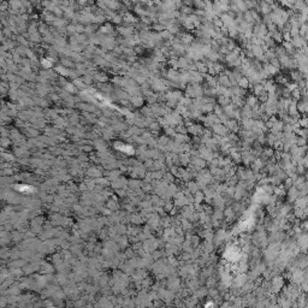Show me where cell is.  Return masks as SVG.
Returning <instances> with one entry per match:
<instances>
[{"label":"cell","mask_w":308,"mask_h":308,"mask_svg":"<svg viewBox=\"0 0 308 308\" xmlns=\"http://www.w3.org/2000/svg\"><path fill=\"white\" fill-rule=\"evenodd\" d=\"M301 228H302V230L308 231V219L307 220H305V222H302V224H301Z\"/></svg>","instance_id":"29"},{"label":"cell","mask_w":308,"mask_h":308,"mask_svg":"<svg viewBox=\"0 0 308 308\" xmlns=\"http://www.w3.org/2000/svg\"><path fill=\"white\" fill-rule=\"evenodd\" d=\"M10 4V8H22V0H8Z\"/></svg>","instance_id":"21"},{"label":"cell","mask_w":308,"mask_h":308,"mask_svg":"<svg viewBox=\"0 0 308 308\" xmlns=\"http://www.w3.org/2000/svg\"><path fill=\"white\" fill-rule=\"evenodd\" d=\"M212 130L214 134L217 135H219V136H226V134H228V128L223 125V123H218V124H214L213 126H212Z\"/></svg>","instance_id":"5"},{"label":"cell","mask_w":308,"mask_h":308,"mask_svg":"<svg viewBox=\"0 0 308 308\" xmlns=\"http://www.w3.org/2000/svg\"><path fill=\"white\" fill-rule=\"evenodd\" d=\"M297 246L300 247V249L306 253L308 250V234H301L300 236H297Z\"/></svg>","instance_id":"2"},{"label":"cell","mask_w":308,"mask_h":308,"mask_svg":"<svg viewBox=\"0 0 308 308\" xmlns=\"http://www.w3.org/2000/svg\"><path fill=\"white\" fill-rule=\"evenodd\" d=\"M132 11H134V13L136 16H139V17H142V16H148V12H147V5L146 4H142V3H140V4H136L134 8H132Z\"/></svg>","instance_id":"4"},{"label":"cell","mask_w":308,"mask_h":308,"mask_svg":"<svg viewBox=\"0 0 308 308\" xmlns=\"http://www.w3.org/2000/svg\"><path fill=\"white\" fill-rule=\"evenodd\" d=\"M52 1H53L55 5H58V6H62V4H63V1H64V0H52Z\"/></svg>","instance_id":"30"},{"label":"cell","mask_w":308,"mask_h":308,"mask_svg":"<svg viewBox=\"0 0 308 308\" xmlns=\"http://www.w3.org/2000/svg\"><path fill=\"white\" fill-rule=\"evenodd\" d=\"M218 83L222 85V87H225V88H230V87H232V83H231L230 78H229V76H228L226 74L219 75V77H218Z\"/></svg>","instance_id":"6"},{"label":"cell","mask_w":308,"mask_h":308,"mask_svg":"<svg viewBox=\"0 0 308 308\" xmlns=\"http://www.w3.org/2000/svg\"><path fill=\"white\" fill-rule=\"evenodd\" d=\"M194 200H195L196 203H200L201 201L203 200V194L201 192H195V199H194Z\"/></svg>","instance_id":"25"},{"label":"cell","mask_w":308,"mask_h":308,"mask_svg":"<svg viewBox=\"0 0 308 308\" xmlns=\"http://www.w3.org/2000/svg\"><path fill=\"white\" fill-rule=\"evenodd\" d=\"M123 19H124V23L125 25H136V24L140 22L139 19V16L134 15L132 12H126L125 15L123 16Z\"/></svg>","instance_id":"1"},{"label":"cell","mask_w":308,"mask_h":308,"mask_svg":"<svg viewBox=\"0 0 308 308\" xmlns=\"http://www.w3.org/2000/svg\"><path fill=\"white\" fill-rule=\"evenodd\" d=\"M291 94H293V96H294V99H295V100H299V99L301 98V95H302V92H301L299 88H296L295 90L291 92Z\"/></svg>","instance_id":"26"},{"label":"cell","mask_w":308,"mask_h":308,"mask_svg":"<svg viewBox=\"0 0 308 308\" xmlns=\"http://www.w3.org/2000/svg\"><path fill=\"white\" fill-rule=\"evenodd\" d=\"M258 104H259V99H258V96H254V95H248L246 99V105H248L249 107L254 108L258 106Z\"/></svg>","instance_id":"11"},{"label":"cell","mask_w":308,"mask_h":308,"mask_svg":"<svg viewBox=\"0 0 308 308\" xmlns=\"http://www.w3.org/2000/svg\"><path fill=\"white\" fill-rule=\"evenodd\" d=\"M284 285V278L283 277H275L272 279V293L277 294Z\"/></svg>","instance_id":"3"},{"label":"cell","mask_w":308,"mask_h":308,"mask_svg":"<svg viewBox=\"0 0 308 308\" xmlns=\"http://www.w3.org/2000/svg\"><path fill=\"white\" fill-rule=\"evenodd\" d=\"M130 1H132L135 5H136V4H140V0H130Z\"/></svg>","instance_id":"32"},{"label":"cell","mask_w":308,"mask_h":308,"mask_svg":"<svg viewBox=\"0 0 308 308\" xmlns=\"http://www.w3.org/2000/svg\"><path fill=\"white\" fill-rule=\"evenodd\" d=\"M300 125L302 128H308V117H303L300 119Z\"/></svg>","instance_id":"28"},{"label":"cell","mask_w":308,"mask_h":308,"mask_svg":"<svg viewBox=\"0 0 308 308\" xmlns=\"http://www.w3.org/2000/svg\"><path fill=\"white\" fill-rule=\"evenodd\" d=\"M291 42H293V45L296 47V48H301V47L305 46V38H302V36H299V35L294 36L293 40H291Z\"/></svg>","instance_id":"13"},{"label":"cell","mask_w":308,"mask_h":308,"mask_svg":"<svg viewBox=\"0 0 308 308\" xmlns=\"http://www.w3.org/2000/svg\"><path fill=\"white\" fill-rule=\"evenodd\" d=\"M130 102L134 107H141V106H143V98L140 95L132 96V98H130Z\"/></svg>","instance_id":"12"},{"label":"cell","mask_w":308,"mask_h":308,"mask_svg":"<svg viewBox=\"0 0 308 308\" xmlns=\"http://www.w3.org/2000/svg\"><path fill=\"white\" fill-rule=\"evenodd\" d=\"M306 167L303 165H296V173L297 175H305V171H306Z\"/></svg>","instance_id":"27"},{"label":"cell","mask_w":308,"mask_h":308,"mask_svg":"<svg viewBox=\"0 0 308 308\" xmlns=\"http://www.w3.org/2000/svg\"><path fill=\"white\" fill-rule=\"evenodd\" d=\"M262 69H264V71L266 72V75H267V76H272V75H276V74L278 72V70H279V69H277L276 66H273V65H272L271 63H270V64H267V63H266V64H265V66H264Z\"/></svg>","instance_id":"9"},{"label":"cell","mask_w":308,"mask_h":308,"mask_svg":"<svg viewBox=\"0 0 308 308\" xmlns=\"http://www.w3.org/2000/svg\"><path fill=\"white\" fill-rule=\"evenodd\" d=\"M273 192L276 194V196H283V195H285V192H286V189H285V187L283 184H279L275 188Z\"/></svg>","instance_id":"19"},{"label":"cell","mask_w":308,"mask_h":308,"mask_svg":"<svg viewBox=\"0 0 308 308\" xmlns=\"http://www.w3.org/2000/svg\"><path fill=\"white\" fill-rule=\"evenodd\" d=\"M224 125L228 128V130H230V131H237L239 129V122L235 119V118H231V119H228L225 123H224Z\"/></svg>","instance_id":"7"},{"label":"cell","mask_w":308,"mask_h":308,"mask_svg":"<svg viewBox=\"0 0 308 308\" xmlns=\"http://www.w3.org/2000/svg\"><path fill=\"white\" fill-rule=\"evenodd\" d=\"M179 12L181 13H183V15H187V16H190L192 15L195 11H194V8L192 6H188V5H183L182 8H179Z\"/></svg>","instance_id":"15"},{"label":"cell","mask_w":308,"mask_h":308,"mask_svg":"<svg viewBox=\"0 0 308 308\" xmlns=\"http://www.w3.org/2000/svg\"><path fill=\"white\" fill-rule=\"evenodd\" d=\"M40 65H41L42 68H45V69H51V68L53 66V62H52L49 58H42Z\"/></svg>","instance_id":"18"},{"label":"cell","mask_w":308,"mask_h":308,"mask_svg":"<svg viewBox=\"0 0 308 308\" xmlns=\"http://www.w3.org/2000/svg\"><path fill=\"white\" fill-rule=\"evenodd\" d=\"M297 146H306L307 145V139L306 137H302V136H297V142H296Z\"/></svg>","instance_id":"24"},{"label":"cell","mask_w":308,"mask_h":308,"mask_svg":"<svg viewBox=\"0 0 308 308\" xmlns=\"http://www.w3.org/2000/svg\"><path fill=\"white\" fill-rule=\"evenodd\" d=\"M218 101H219V104H220L223 107L232 102V101H231V98H229V96H225V95H219V96H218Z\"/></svg>","instance_id":"17"},{"label":"cell","mask_w":308,"mask_h":308,"mask_svg":"<svg viewBox=\"0 0 308 308\" xmlns=\"http://www.w3.org/2000/svg\"><path fill=\"white\" fill-rule=\"evenodd\" d=\"M237 85L241 87V88H244V89H247L248 87H250V82H249V80H248V77H242L241 80L239 81V83Z\"/></svg>","instance_id":"20"},{"label":"cell","mask_w":308,"mask_h":308,"mask_svg":"<svg viewBox=\"0 0 308 308\" xmlns=\"http://www.w3.org/2000/svg\"><path fill=\"white\" fill-rule=\"evenodd\" d=\"M294 216L296 217V218H305V213H303V208H299V207H295V211H294Z\"/></svg>","instance_id":"22"},{"label":"cell","mask_w":308,"mask_h":308,"mask_svg":"<svg viewBox=\"0 0 308 308\" xmlns=\"http://www.w3.org/2000/svg\"><path fill=\"white\" fill-rule=\"evenodd\" d=\"M111 23L112 24H116V25H122L124 23V19H123V16H121L118 12L116 13L112 18H111Z\"/></svg>","instance_id":"14"},{"label":"cell","mask_w":308,"mask_h":308,"mask_svg":"<svg viewBox=\"0 0 308 308\" xmlns=\"http://www.w3.org/2000/svg\"><path fill=\"white\" fill-rule=\"evenodd\" d=\"M294 185V179L291 177H286L285 178V183H284V187L285 189L288 190V189H290L291 187Z\"/></svg>","instance_id":"23"},{"label":"cell","mask_w":308,"mask_h":308,"mask_svg":"<svg viewBox=\"0 0 308 308\" xmlns=\"http://www.w3.org/2000/svg\"><path fill=\"white\" fill-rule=\"evenodd\" d=\"M299 198V189L293 185L290 189H288V200L290 202H295V200Z\"/></svg>","instance_id":"8"},{"label":"cell","mask_w":308,"mask_h":308,"mask_svg":"<svg viewBox=\"0 0 308 308\" xmlns=\"http://www.w3.org/2000/svg\"><path fill=\"white\" fill-rule=\"evenodd\" d=\"M122 3L121 0H108L107 1V8L110 10H113V11H118L121 6H122Z\"/></svg>","instance_id":"10"},{"label":"cell","mask_w":308,"mask_h":308,"mask_svg":"<svg viewBox=\"0 0 308 308\" xmlns=\"http://www.w3.org/2000/svg\"><path fill=\"white\" fill-rule=\"evenodd\" d=\"M140 3H142V4H146V5H147V4L149 3V0H140Z\"/></svg>","instance_id":"31"},{"label":"cell","mask_w":308,"mask_h":308,"mask_svg":"<svg viewBox=\"0 0 308 308\" xmlns=\"http://www.w3.org/2000/svg\"><path fill=\"white\" fill-rule=\"evenodd\" d=\"M307 206V200H306V198H297L296 200H295V207H299V208H305Z\"/></svg>","instance_id":"16"}]
</instances>
